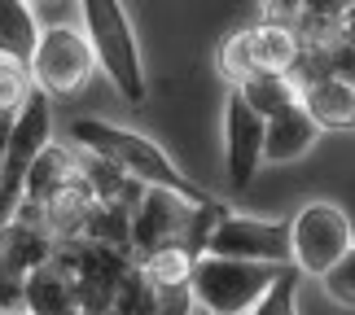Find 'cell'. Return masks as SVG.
Returning <instances> with one entry per match:
<instances>
[{
	"mask_svg": "<svg viewBox=\"0 0 355 315\" xmlns=\"http://www.w3.org/2000/svg\"><path fill=\"white\" fill-rule=\"evenodd\" d=\"M71 141L75 149H84V154L110 162L114 171H123L128 180H136L141 188H162V193H175L184 201H207V193L189 180V175L171 162V154H162V149L149 141V136L132 132V127H119V123H101V118H79L71 123Z\"/></svg>",
	"mask_w": 355,
	"mask_h": 315,
	"instance_id": "1",
	"label": "cell"
},
{
	"mask_svg": "<svg viewBox=\"0 0 355 315\" xmlns=\"http://www.w3.org/2000/svg\"><path fill=\"white\" fill-rule=\"evenodd\" d=\"M285 271L290 267L237 263V258L202 254V258H193V271H189V294H193V307L211 311V315H250Z\"/></svg>",
	"mask_w": 355,
	"mask_h": 315,
	"instance_id": "2",
	"label": "cell"
},
{
	"mask_svg": "<svg viewBox=\"0 0 355 315\" xmlns=\"http://www.w3.org/2000/svg\"><path fill=\"white\" fill-rule=\"evenodd\" d=\"M79 13H84V39L97 66L110 75V84L119 88L123 101L141 105L145 71H141V48H136L132 22L123 13V0H79Z\"/></svg>",
	"mask_w": 355,
	"mask_h": 315,
	"instance_id": "3",
	"label": "cell"
},
{
	"mask_svg": "<svg viewBox=\"0 0 355 315\" xmlns=\"http://www.w3.org/2000/svg\"><path fill=\"white\" fill-rule=\"evenodd\" d=\"M53 145V105L44 92L31 88V97L13 114L9 141H5V167H0V224H9L22 206V184L26 171L35 167V158Z\"/></svg>",
	"mask_w": 355,
	"mask_h": 315,
	"instance_id": "4",
	"label": "cell"
},
{
	"mask_svg": "<svg viewBox=\"0 0 355 315\" xmlns=\"http://www.w3.org/2000/svg\"><path fill=\"white\" fill-rule=\"evenodd\" d=\"M355 245L351 219L334 201H307L290 219V267L298 276H324L338 258Z\"/></svg>",
	"mask_w": 355,
	"mask_h": 315,
	"instance_id": "5",
	"label": "cell"
},
{
	"mask_svg": "<svg viewBox=\"0 0 355 315\" xmlns=\"http://www.w3.org/2000/svg\"><path fill=\"white\" fill-rule=\"evenodd\" d=\"M26 71L35 79V92H44V97H71V92H79L92 79L97 57H92L84 31H75V26H49V31H40V44L31 53V62H26Z\"/></svg>",
	"mask_w": 355,
	"mask_h": 315,
	"instance_id": "6",
	"label": "cell"
},
{
	"mask_svg": "<svg viewBox=\"0 0 355 315\" xmlns=\"http://www.w3.org/2000/svg\"><path fill=\"white\" fill-rule=\"evenodd\" d=\"M207 254H215V258H237V263L290 267V224L228 210L220 224H215V232H211Z\"/></svg>",
	"mask_w": 355,
	"mask_h": 315,
	"instance_id": "7",
	"label": "cell"
},
{
	"mask_svg": "<svg viewBox=\"0 0 355 315\" xmlns=\"http://www.w3.org/2000/svg\"><path fill=\"white\" fill-rule=\"evenodd\" d=\"M189 206H193V201H184L175 193L145 188L141 201L132 206V237H128L132 258H145V254L167 250V245H180V228H184Z\"/></svg>",
	"mask_w": 355,
	"mask_h": 315,
	"instance_id": "8",
	"label": "cell"
},
{
	"mask_svg": "<svg viewBox=\"0 0 355 315\" xmlns=\"http://www.w3.org/2000/svg\"><path fill=\"white\" fill-rule=\"evenodd\" d=\"M224 158H228V184L250 188L259 162H263V118L237 92H228L224 105Z\"/></svg>",
	"mask_w": 355,
	"mask_h": 315,
	"instance_id": "9",
	"label": "cell"
},
{
	"mask_svg": "<svg viewBox=\"0 0 355 315\" xmlns=\"http://www.w3.org/2000/svg\"><path fill=\"white\" fill-rule=\"evenodd\" d=\"M53 250H58V241L44 232V224L35 219L31 206H18V215L9 219V224H0V267L13 271V276H31L35 267H44Z\"/></svg>",
	"mask_w": 355,
	"mask_h": 315,
	"instance_id": "10",
	"label": "cell"
},
{
	"mask_svg": "<svg viewBox=\"0 0 355 315\" xmlns=\"http://www.w3.org/2000/svg\"><path fill=\"white\" fill-rule=\"evenodd\" d=\"M22 315H79L75 280L58 258H49L22 280Z\"/></svg>",
	"mask_w": 355,
	"mask_h": 315,
	"instance_id": "11",
	"label": "cell"
},
{
	"mask_svg": "<svg viewBox=\"0 0 355 315\" xmlns=\"http://www.w3.org/2000/svg\"><path fill=\"white\" fill-rule=\"evenodd\" d=\"M298 109L316 123V132H355V88L320 79L298 92Z\"/></svg>",
	"mask_w": 355,
	"mask_h": 315,
	"instance_id": "12",
	"label": "cell"
},
{
	"mask_svg": "<svg viewBox=\"0 0 355 315\" xmlns=\"http://www.w3.org/2000/svg\"><path fill=\"white\" fill-rule=\"evenodd\" d=\"M316 123H311L303 109H285V114L263 123V162H298L311 154L316 145Z\"/></svg>",
	"mask_w": 355,
	"mask_h": 315,
	"instance_id": "13",
	"label": "cell"
},
{
	"mask_svg": "<svg viewBox=\"0 0 355 315\" xmlns=\"http://www.w3.org/2000/svg\"><path fill=\"white\" fill-rule=\"evenodd\" d=\"M71 180H79V171H75V149H66V145H49L44 154L35 158V167L26 171L22 206H40V201H49L62 184H71Z\"/></svg>",
	"mask_w": 355,
	"mask_h": 315,
	"instance_id": "14",
	"label": "cell"
},
{
	"mask_svg": "<svg viewBox=\"0 0 355 315\" xmlns=\"http://www.w3.org/2000/svg\"><path fill=\"white\" fill-rule=\"evenodd\" d=\"M233 92H237V97L250 105L263 123L298 105V88L290 84V75H281V71H254L250 79H241Z\"/></svg>",
	"mask_w": 355,
	"mask_h": 315,
	"instance_id": "15",
	"label": "cell"
},
{
	"mask_svg": "<svg viewBox=\"0 0 355 315\" xmlns=\"http://www.w3.org/2000/svg\"><path fill=\"white\" fill-rule=\"evenodd\" d=\"M35 44H40L35 9L26 0H0V57H13L26 66Z\"/></svg>",
	"mask_w": 355,
	"mask_h": 315,
	"instance_id": "16",
	"label": "cell"
},
{
	"mask_svg": "<svg viewBox=\"0 0 355 315\" xmlns=\"http://www.w3.org/2000/svg\"><path fill=\"white\" fill-rule=\"evenodd\" d=\"M250 31V53H254V71H290L294 57H298V31L290 26H272V22H259V26H245Z\"/></svg>",
	"mask_w": 355,
	"mask_h": 315,
	"instance_id": "17",
	"label": "cell"
},
{
	"mask_svg": "<svg viewBox=\"0 0 355 315\" xmlns=\"http://www.w3.org/2000/svg\"><path fill=\"white\" fill-rule=\"evenodd\" d=\"M128 237H132V210L110 206V201H92V210H88V219H84V228H79L75 241L105 245V250H128Z\"/></svg>",
	"mask_w": 355,
	"mask_h": 315,
	"instance_id": "18",
	"label": "cell"
},
{
	"mask_svg": "<svg viewBox=\"0 0 355 315\" xmlns=\"http://www.w3.org/2000/svg\"><path fill=\"white\" fill-rule=\"evenodd\" d=\"M136 271L149 289H175V285H189V271H193V254L184 245H167L158 254L136 258Z\"/></svg>",
	"mask_w": 355,
	"mask_h": 315,
	"instance_id": "19",
	"label": "cell"
},
{
	"mask_svg": "<svg viewBox=\"0 0 355 315\" xmlns=\"http://www.w3.org/2000/svg\"><path fill=\"white\" fill-rule=\"evenodd\" d=\"M228 215V206L224 201H215V197H207V201H198V206H189V215H184V228H180V245L193 258H202L207 254V241H211V232H215V224Z\"/></svg>",
	"mask_w": 355,
	"mask_h": 315,
	"instance_id": "20",
	"label": "cell"
},
{
	"mask_svg": "<svg viewBox=\"0 0 355 315\" xmlns=\"http://www.w3.org/2000/svg\"><path fill=\"white\" fill-rule=\"evenodd\" d=\"M220 71L228 84H241V79L254 75V53H250V31H228L220 44Z\"/></svg>",
	"mask_w": 355,
	"mask_h": 315,
	"instance_id": "21",
	"label": "cell"
},
{
	"mask_svg": "<svg viewBox=\"0 0 355 315\" xmlns=\"http://www.w3.org/2000/svg\"><path fill=\"white\" fill-rule=\"evenodd\" d=\"M31 97V71L13 57H0V114H18Z\"/></svg>",
	"mask_w": 355,
	"mask_h": 315,
	"instance_id": "22",
	"label": "cell"
},
{
	"mask_svg": "<svg viewBox=\"0 0 355 315\" xmlns=\"http://www.w3.org/2000/svg\"><path fill=\"white\" fill-rule=\"evenodd\" d=\"M110 311H114V315H154V289L141 280V271H136V267L119 280Z\"/></svg>",
	"mask_w": 355,
	"mask_h": 315,
	"instance_id": "23",
	"label": "cell"
},
{
	"mask_svg": "<svg viewBox=\"0 0 355 315\" xmlns=\"http://www.w3.org/2000/svg\"><path fill=\"white\" fill-rule=\"evenodd\" d=\"M320 289L329 294V303H338V307H347V311H355V245L338 258V263L320 276Z\"/></svg>",
	"mask_w": 355,
	"mask_h": 315,
	"instance_id": "24",
	"label": "cell"
},
{
	"mask_svg": "<svg viewBox=\"0 0 355 315\" xmlns=\"http://www.w3.org/2000/svg\"><path fill=\"white\" fill-rule=\"evenodd\" d=\"M250 315H298V271L294 267L285 271V276L263 294V303H259Z\"/></svg>",
	"mask_w": 355,
	"mask_h": 315,
	"instance_id": "25",
	"label": "cell"
},
{
	"mask_svg": "<svg viewBox=\"0 0 355 315\" xmlns=\"http://www.w3.org/2000/svg\"><path fill=\"white\" fill-rule=\"evenodd\" d=\"M324 75L355 88V48L347 44V39H338V35L324 39Z\"/></svg>",
	"mask_w": 355,
	"mask_h": 315,
	"instance_id": "26",
	"label": "cell"
},
{
	"mask_svg": "<svg viewBox=\"0 0 355 315\" xmlns=\"http://www.w3.org/2000/svg\"><path fill=\"white\" fill-rule=\"evenodd\" d=\"M189 311H193V294H189V285L154 289V315H189Z\"/></svg>",
	"mask_w": 355,
	"mask_h": 315,
	"instance_id": "27",
	"label": "cell"
},
{
	"mask_svg": "<svg viewBox=\"0 0 355 315\" xmlns=\"http://www.w3.org/2000/svg\"><path fill=\"white\" fill-rule=\"evenodd\" d=\"M298 18H303V0H263V22L272 26H298Z\"/></svg>",
	"mask_w": 355,
	"mask_h": 315,
	"instance_id": "28",
	"label": "cell"
},
{
	"mask_svg": "<svg viewBox=\"0 0 355 315\" xmlns=\"http://www.w3.org/2000/svg\"><path fill=\"white\" fill-rule=\"evenodd\" d=\"M0 315H22V276L0 267Z\"/></svg>",
	"mask_w": 355,
	"mask_h": 315,
	"instance_id": "29",
	"label": "cell"
},
{
	"mask_svg": "<svg viewBox=\"0 0 355 315\" xmlns=\"http://www.w3.org/2000/svg\"><path fill=\"white\" fill-rule=\"evenodd\" d=\"M9 127H13V114H0V167H5V141H9Z\"/></svg>",
	"mask_w": 355,
	"mask_h": 315,
	"instance_id": "30",
	"label": "cell"
},
{
	"mask_svg": "<svg viewBox=\"0 0 355 315\" xmlns=\"http://www.w3.org/2000/svg\"><path fill=\"white\" fill-rule=\"evenodd\" d=\"M189 315H211V311H202V307H193V311H189Z\"/></svg>",
	"mask_w": 355,
	"mask_h": 315,
	"instance_id": "31",
	"label": "cell"
},
{
	"mask_svg": "<svg viewBox=\"0 0 355 315\" xmlns=\"http://www.w3.org/2000/svg\"><path fill=\"white\" fill-rule=\"evenodd\" d=\"M26 5H31V0H26ZM40 5H58V0H40Z\"/></svg>",
	"mask_w": 355,
	"mask_h": 315,
	"instance_id": "32",
	"label": "cell"
},
{
	"mask_svg": "<svg viewBox=\"0 0 355 315\" xmlns=\"http://www.w3.org/2000/svg\"><path fill=\"white\" fill-rule=\"evenodd\" d=\"M347 5H351V9H355V0H347Z\"/></svg>",
	"mask_w": 355,
	"mask_h": 315,
	"instance_id": "33",
	"label": "cell"
},
{
	"mask_svg": "<svg viewBox=\"0 0 355 315\" xmlns=\"http://www.w3.org/2000/svg\"><path fill=\"white\" fill-rule=\"evenodd\" d=\"M101 315H114V311H101Z\"/></svg>",
	"mask_w": 355,
	"mask_h": 315,
	"instance_id": "34",
	"label": "cell"
}]
</instances>
